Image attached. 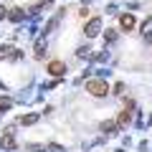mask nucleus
<instances>
[{"instance_id":"4","label":"nucleus","mask_w":152,"mask_h":152,"mask_svg":"<svg viewBox=\"0 0 152 152\" xmlns=\"http://www.w3.org/2000/svg\"><path fill=\"white\" fill-rule=\"evenodd\" d=\"M46 69H48L51 76H64L66 74V64H64V61H48Z\"/></svg>"},{"instance_id":"8","label":"nucleus","mask_w":152,"mask_h":152,"mask_svg":"<svg viewBox=\"0 0 152 152\" xmlns=\"http://www.w3.org/2000/svg\"><path fill=\"white\" fill-rule=\"evenodd\" d=\"M13 51H15V48H10V46H0V61L10 58V56H13Z\"/></svg>"},{"instance_id":"1","label":"nucleus","mask_w":152,"mask_h":152,"mask_svg":"<svg viewBox=\"0 0 152 152\" xmlns=\"http://www.w3.org/2000/svg\"><path fill=\"white\" fill-rule=\"evenodd\" d=\"M86 91L91 94V96H107L109 94V84L102 81V79H91V81H86Z\"/></svg>"},{"instance_id":"6","label":"nucleus","mask_w":152,"mask_h":152,"mask_svg":"<svg viewBox=\"0 0 152 152\" xmlns=\"http://www.w3.org/2000/svg\"><path fill=\"white\" fill-rule=\"evenodd\" d=\"M8 18H10L13 23H20L23 18H26V13H23V8H13V10L8 13Z\"/></svg>"},{"instance_id":"2","label":"nucleus","mask_w":152,"mask_h":152,"mask_svg":"<svg viewBox=\"0 0 152 152\" xmlns=\"http://www.w3.org/2000/svg\"><path fill=\"white\" fill-rule=\"evenodd\" d=\"M99 31H102V18H99V15H94L91 20H89L86 26H84V36H86V38H94Z\"/></svg>"},{"instance_id":"12","label":"nucleus","mask_w":152,"mask_h":152,"mask_svg":"<svg viewBox=\"0 0 152 152\" xmlns=\"http://www.w3.org/2000/svg\"><path fill=\"white\" fill-rule=\"evenodd\" d=\"M8 107H10V99H3V96H0V109H8Z\"/></svg>"},{"instance_id":"3","label":"nucleus","mask_w":152,"mask_h":152,"mask_svg":"<svg viewBox=\"0 0 152 152\" xmlns=\"http://www.w3.org/2000/svg\"><path fill=\"white\" fill-rule=\"evenodd\" d=\"M134 26H137V20H134L132 13H122V15H119V28H122V31H132Z\"/></svg>"},{"instance_id":"10","label":"nucleus","mask_w":152,"mask_h":152,"mask_svg":"<svg viewBox=\"0 0 152 152\" xmlns=\"http://www.w3.org/2000/svg\"><path fill=\"white\" fill-rule=\"evenodd\" d=\"M114 38H117V31H114V28H109V31L104 33V41H109V43H112Z\"/></svg>"},{"instance_id":"14","label":"nucleus","mask_w":152,"mask_h":152,"mask_svg":"<svg viewBox=\"0 0 152 152\" xmlns=\"http://www.w3.org/2000/svg\"><path fill=\"white\" fill-rule=\"evenodd\" d=\"M46 3H51V0H46Z\"/></svg>"},{"instance_id":"9","label":"nucleus","mask_w":152,"mask_h":152,"mask_svg":"<svg viewBox=\"0 0 152 152\" xmlns=\"http://www.w3.org/2000/svg\"><path fill=\"white\" fill-rule=\"evenodd\" d=\"M129 119H132V117H129V112L124 109V112L119 114V119H117V124H119V127H127V124H129Z\"/></svg>"},{"instance_id":"5","label":"nucleus","mask_w":152,"mask_h":152,"mask_svg":"<svg viewBox=\"0 0 152 152\" xmlns=\"http://www.w3.org/2000/svg\"><path fill=\"white\" fill-rule=\"evenodd\" d=\"M33 53H36V58H46V38H38V41H36Z\"/></svg>"},{"instance_id":"11","label":"nucleus","mask_w":152,"mask_h":152,"mask_svg":"<svg viewBox=\"0 0 152 152\" xmlns=\"http://www.w3.org/2000/svg\"><path fill=\"white\" fill-rule=\"evenodd\" d=\"M102 129H104V132H114V129H117V124H114V122H104Z\"/></svg>"},{"instance_id":"7","label":"nucleus","mask_w":152,"mask_h":152,"mask_svg":"<svg viewBox=\"0 0 152 152\" xmlns=\"http://www.w3.org/2000/svg\"><path fill=\"white\" fill-rule=\"evenodd\" d=\"M36 122H38V114H23L18 119V124H36Z\"/></svg>"},{"instance_id":"13","label":"nucleus","mask_w":152,"mask_h":152,"mask_svg":"<svg viewBox=\"0 0 152 152\" xmlns=\"http://www.w3.org/2000/svg\"><path fill=\"white\" fill-rule=\"evenodd\" d=\"M5 15H8V13H5V8L0 5V20H3V18H5Z\"/></svg>"}]
</instances>
